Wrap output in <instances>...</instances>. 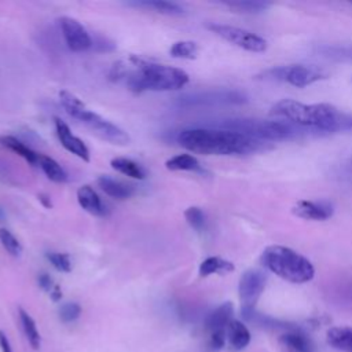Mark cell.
Returning <instances> with one entry per match:
<instances>
[{
  "mask_svg": "<svg viewBox=\"0 0 352 352\" xmlns=\"http://www.w3.org/2000/svg\"><path fill=\"white\" fill-rule=\"evenodd\" d=\"M177 143L188 151L205 155H245L268 148L265 142L248 135L208 128L184 129L177 135Z\"/></svg>",
  "mask_w": 352,
  "mask_h": 352,
  "instance_id": "cell-1",
  "label": "cell"
},
{
  "mask_svg": "<svg viewBox=\"0 0 352 352\" xmlns=\"http://www.w3.org/2000/svg\"><path fill=\"white\" fill-rule=\"evenodd\" d=\"M271 114L316 132L352 131V113H344L329 103L304 104L293 99H282L272 106Z\"/></svg>",
  "mask_w": 352,
  "mask_h": 352,
  "instance_id": "cell-2",
  "label": "cell"
},
{
  "mask_svg": "<svg viewBox=\"0 0 352 352\" xmlns=\"http://www.w3.org/2000/svg\"><path fill=\"white\" fill-rule=\"evenodd\" d=\"M129 63L133 66L132 70L126 69L125 76L126 85L133 92L143 91H176L183 88L188 82V74L173 66L154 63L132 55Z\"/></svg>",
  "mask_w": 352,
  "mask_h": 352,
  "instance_id": "cell-3",
  "label": "cell"
},
{
  "mask_svg": "<svg viewBox=\"0 0 352 352\" xmlns=\"http://www.w3.org/2000/svg\"><path fill=\"white\" fill-rule=\"evenodd\" d=\"M59 100L62 107L70 117L84 124L92 133H95L100 139L118 146L129 144L131 136L128 135V132L88 109L85 103L74 94L63 89L59 92Z\"/></svg>",
  "mask_w": 352,
  "mask_h": 352,
  "instance_id": "cell-4",
  "label": "cell"
},
{
  "mask_svg": "<svg viewBox=\"0 0 352 352\" xmlns=\"http://www.w3.org/2000/svg\"><path fill=\"white\" fill-rule=\"evenodd\" d=\"M260 260L267 270L292 283H305L315 274L308 258L286 246L272 245L265 248Z\"/></svg>",
  "mask_w": 352,
  "mask_h": 352,
  "instance_id": "cell-5",
  "label": "cell"
},
{
  "mask_svg": "<svg viewBox=\"0 0 352 352\" xmlns=\"http://www.w3.org/2000/svg\"><path fill=\"white\" fill-rule=\"evenodd\" d=\"M221 129L239 132L250 138L267 142V140H285L296 138L301 133H307V129L296 125L287 120H258V118H231L220 122ZM316 132V131H315Z\"/></svg>",
  "mask_w": 352,
  "mask_h": 352,
  "instance_id": "cell-6",
  "label": "cell"
},
{
  "mask_svg": "<svg viewBox=\"0 0 352 352\" xmlns=\"http://www.w3.org/2000/svg\"><path fill=\"white\" fill-rule=\"evenodd\" d=\"M264 78L286 81L297 88H304L315 81L327 77V73L316 66L307 65H290V66H279L264 72Z\"/></svg>",
  "mask_w": 352,
  "mask_h": 352,
  "instance_id": "cell-7",
  "label": "cell"
},
{
  "mask_svg": "<svg viewBox=\"0 0 352 352\" xmlns=\"http://www.w3.org/2000/svg\"><path fill=\"white\" fill-rule=\"evenodd\" d=\"M208 29L216 33L217 36L223 37L224 40L230 41L231 44L239 48H243L246 51L263 52L267 50V41L263 37L249 30L230 26V25H221V23H209Z\"/></svg>",
  "mask_w": 352,
  "mask_h": 352,
  "instance_id": "cell-8",
  "label": "cell"
},
{
  "mask_svg": "<svg viewBox=\"0 0 352 352\" xmlns=\"http://www.w3.org/2000/svg\"><path fill=\"white\" fill-rule=\"evenodd\" d=\"M180 106L184 107H201V106H212V104H241L246 102L245 94L239 91L231 89H217V91H206L198 94H190L180 98Z\"/></svg>",
  "mask_w": 352,
  "mask_h": 352,
  "instance_id": "cell-9",
  "label": "cell"
},
{
  "mask_svg": "<svg viewBox=\"0 0 352 352\" xmlns=\"http://www.w3.org/2000/svg\"><path fill=\"white\" fill-rule=\"evenodd\" d=\"M267 276L258 270H249L243 272L239 279V298L242 304V315L254 311V305L265 287Z\"/></svg>",
  "mask_w": 352,
  "mask_h": 352,
  "instance_id": "cell-10",
  "label": "cell"
},
{
  "mask_svg": "<svg viewBox=\"0 0 352 352\" xmlns=\"http://www.w3.org/2000/svg\"><path fill=\"white\" fill-rule=\"evenodd\" d=\"M62 34L69 50L82 52L92 47V38L87 29L72 16H62L59 19Z\"/></svg>",
  "mask_w": 352,
  "mask_h": 352,
  "instance_id": "cell-11",
  "label": "cell"
},
{
  "mask_svg": "<svg viewBox=\"0 0 352 352\" xmlns=\"http://www.w3.org/2000/svg\"><path fill=\"white\" fill-rule=\"evenodd\" d=\"M55 131H56V136H58L60 144L69 153L74 154L76 157H78L80 160H82L85 162L89 161V150H88L87 144L72 132V129L63 120H60L58 117H55Z\"/></svg>",
  "mask_w": 352,
  "mask_h": 352,
  "instance_id": "cell-12",
  "label": "cell"
},
{
  "mask_svg": "<svg viewBox=\"0 0 352 352\" xmlns=\"http://www.w3.org/2000/svg\"><path fill=\"white\" fill-rule=\"evenodd\" d=\"M293 213L301 219L307 220H326L333 214V208L327 202H314L301 199L293 206Z\"/></svg>",
  "mask_w": 352,
  "mask_h": 352,
  "instance_id": "cell-13",
  "label": "cell"
},
{
  "mask_svg": "<svg viewBox=\"0 0 352 352\" xmlns=\"http://www.w3.org/2000/svg\"><path fill=\"white\" fill-rule=\"evenodd\" d=\"M232 314H234V305L232 302L227 301L219 305L214 311H212L206 320H205V329L209 333L219 331V330H227V326L232 320Z\"/></svg>",
  "mask_w": 352,
  "mask_h": 352,
  "instance_id": "cell-14",
  "label": "cell"
},
{
  "mask_svg": "<svg viewBox=\"0 0 352 352\" xmlns=\"http://www.w3.org/2000/svg\"><path fill=\"white\" fill-rule=\"evenodd\" d=\"M77 201H78V205L85 212L91 213L94 216H104L106 214V208L102 204L99 195L88 184H84L77 190Z\"/></svg>",
  "mask_w": 352,
  "mask_h": 352,
  "instance_id": "cell-15",
  "label": "cell"
},
{
  "mask_svg": "<svg viewBox=\"0 0 352 352\" xmlns=\"http://www.w3.org/2000/svg\"><path fill=\"white\" fill-rule=\"evenodd\" d=\"M98 186L100 187V190L104 194H107L109 197L116 198V199H126V198L132 197L135 192L133 186L124 183L121 180L113 179L110 176H100L98 179Z\"/></svg>",
  "mask_w": 352,
  "mask_h": 352,
  "instance_id": "cell-16",
  "label": "cell"
},
{
  "mask_svg": "<svg viewBox=\"0 0 352 352\" xmlns=\"http://www.w3.org/2000/svg\"><path fill=\"white\" fill-rule=\"evenodd\" d=\"M279 348L282 352H314L311 341L297 331H289L279 337Z\"/></svg>",
  "mask_w": 352,
  "mask_h": 352,
  "instance_id": "cell-17",
  "label": "cell"
},
{
  "mask_svg": "<svg viewBox=\"0 0 352 352\" xmlns=\"http://www.w3.org/2000/svg\"><path fill=\"white\" fill-rule=\"evenodd\" d=\"M227 338L231 349L236 352V351L245 349L249 345L250 333L242 322L232 319L227 326Z\"/></svg>",
  "mask_w": 352,
  "mask_h": 352,
  "instance_id": "cell-18",
  "label": "cell"
},
{
  "mask_svg": "<svg viewBox=\"0 0 352 352\" xmlns=\"http://www.w3.org/2000/svg\"><path fill=\"white\" fill-rule=\"evenodd\" d=\"M327 344L342 352H352V327H331L327 330Z\"/></svg>",
  "mask_w": 352,
  "mask_h": 352,
  "instance_id": "cell-19",
  "label": "cell"
},
{
  "mask_svg": "<svg viewBox=\"0 0 352 352\" xmlns=\"http://www.w3.org/2000/svg\"><path fill=\"white\" fill-rule=\"evenodd\" d=\"M0 143L1 146L10 148L11 151L16 153L18 155H21L23 160H26L29 164H38V155L36 151H33L30 147H28L23 142H21L19 139H16L15 136L11 135H6V136H0Z\"/></svg>",
  "mask_w": 352,
  "mask_h": 352,
  "instance_id": "cell-20",
  "label": "cell"
},
{
  "mask_svg": "<svg viewBox=\"0 0 352 352\" xmlns=\"http://www.w3.org/2000/svg\"><path fill=\"white\" fill-rule=\"evenodd\" d=\"M110 165L113 169H116L117 172L129 176L132 179H138V180H143L146 177V172L144 169L135 161L129 160V158H124V157H117L113 158L110 161Z\"/></svg>",
  "mask_w": 352,
  "mask_h": 352,
  "instance_id": "cell-21",
  "label": "cell"
},
{
  "mask_svg": "<svg viewBox=\"0 0 352 352\" xmlns=\"http://www.w3.org/2000/svg\"><path fill=\"white\" fill-rule=\"evenodd\" d=\"M234 271V264L221 257H208L199 265V275L209 276L212 274H228Z\"/></svg>",
  "mask_w": 352,
  "mask_h": 352,
  "instance_id": "cell-22",
  "label": "cell"
},
{
  "mask_svg": "<svg viewBox=\"0 0 352 352\" xmlns=\"http://www.w3.org/2000/svg\"><path fill=\"white\" fill-rule=\"evenodd\" d=\"M38 165L50 180H52L55 183H63V182L67 180V173L54 158H51L48 155H44V154H40L38 155Z\"/></svg>",
  "mask_w": 352,
  "mask_h": 352,
  "instance_id": "cell-23",
  "label": "cell"
},
{
  "mask_svg": "<svg viewBox=\"0 0 352 352\" xmlns=\"http://www.w3.org/2000/svg\"><path fill=\"white\" fill-rule=\"evenodd\" d=\"M19 320L23 329V333L29 341V344L32 345L33 349H38L40 344H41V338H40V333L37 330L36 322L33 320V318L22 308H19Z\"/></svg>",
  "mask_w": 352,
  "mask_h": 352,
  "instance_id": "cell-24",
  "label": "cell"
},
{
  "mask_svg": "<svg viewBox=\"0 0 352 352\" xmlns=\"http://www.w3.org/2000/svg\"><path fill=\"white\" fill-rule=\"evenodd\" d=\"M168 170H199L198 160L191 154H177L165 162Z\"/></svg>",
  "mask_w": 352,
  "mask_h": 352,
  "instance_id": "cell-25",
  "label": "cell"
},
{
  "mask_svg": "<svg viewBox=\"0 0 352 352\" xmlns=\"http://www.w3.org/2000/svg\"><path fill=\"white\" fill-rule=\"evenodd\" d=\"M136 7H147V8H153L154 11L160 12V14H165V15H182L184 14V8L173 1H160V0H154V1H135L132 3Z\"/></svg>",
  "mask_w": 352,
  "mask_h": 352,
  "instance_id": "cell-26",
  "label": "cell"
},
{
  "mask_svg": "<svg viewBox=\"0 0 352 352\" xmlns=\"http://www.w3.org/2000/svg\"><path fill=\"white\" fill-rule=\"evenodd\" d=\"M169 54L173 58H180V59H194L198 55V45L194 41L190 40H182L176 41L172 44Z\"/></svg>",
  "mask_w": 352,
  "mask_h": 352,
  "instance_id": "cell-27",
  "label": "cell"
},
{
  "mask_svg": "<svg viewBox=\"0 0 352 352\" xmlns=\"http://www.w3.org/2000/svg\"><path fill=\"white\" fill-rule=\"evenodd\" d=\"M226 6L236 12L257 14V12L265 11L271 6V3H267V1H231V3H226Z\"/></svg>",
  "mask_w": 352,
  "mask_h": 352,
  "instance_id": "cell-28",
  "label": "cell"
},
{
  "mask_svg": "<svg viewBox=\"0 0 352 352\" xmlns=\"http://www.w3.org/2000/svg\"><path fill=\"white\" fill-rule=\"evenodd\" d=\"M0 242L3 243L4 249L14 257H19L22 253L21 242L11 234V231L1 228L0 230Z\"/></svg>",
  "mask_w": 352,
  "mask_h": 352,
  "instance_id": "cell-29",
  "label": "cell"
},
{
  "mask_svg": "<svg viewBox=\"0 0 352 352\" xmlns=\"http://www.w3.org/2000/svg\"><path fill=\"white\" fill-rule=\"evenodd\" d=\"M47 260L52 264L54 268H56L60 272H70L72 270V261L69 254L66 253H58V252H48L45 254Z\"/></svg>",
  "mask_w": 352,
  "mask_h": 352,
  "instance_id": "cell-30",
  "label": "cell"
},
{
  "mask_svg": "<svg viewBox=\"0 0 352 352\" xmlns=\"http://www.w3.org/2000/svg\"><path fill=\"white\" fill-rule=\"evenodd\" d=\"M38 285L40 287L47 292L54 301H59L62 298V290L60 287L54 282V279L48 274H40L38 275Z\"/></svg>",
  "mask_w": 352,
  "mask_h": 352,
  "instance_id": "cell-31",
  "label": "cell"
},
{
  "mask_svg": "<svg viewBox=\"0 0 352 352\" xmlns=\"http://www.w3.org/2000/svg\"><path fill=\"white\" fill-rule=\"evenodd\" d=\"M187 223L197 231H201L205 227V213L198 206H190L184 212Z\"/></svg>",
  "mask_w": 352,
  "mask_h": 352,
  "instance_id": "cell-32",
  "label": "cell"
},
{
  "mask_svg": "<svg viewBox=\"0 0 352 352\" xmlns=\"http://www.w3.org/2000/svg\"><path fill=\"white\" fill-rule=\"evenodd\" d=\"M80 314H81V307L77 302H66L59 309V316L65 323L76 320L80 316Z\"/></svg>",
  "mask_w": 352,
  "mask_h": 352,
  "instance_id": "cell-33",
  "label": "cell"
},
{
  "mask_svg": "<svg viewBox=\"0 0 352 352\" xmlns=\"http://www.w3.org/2000/svg\"><path fill=\"white\" fill-rule=\"evenodd\" d=\"M226 337H227V330H219V331L210 333V337H209V346H210V349L212 351L221 349L224 346Z\"/></svg>",
  "mask_w": 352,
  "mask_h": 352,
  "instance_id": "cell-34",
  "label": "cell"
},
{
  "mask_svg": "<svg viewBox=\"0 0 352 352\" xmlns=\"http://www.w3.org/2000/svg\"><path fill=\"white\" fill-rule=\"evenodd\" d=\"M0 349H1V352H12L10 340L6 336V333L1 331V330H0Z\"/></svg>",
  "mask_w": 352,
  "mask_h": 352,
  "instance_id": "cell-35",
  "label": "cell"
},
{
  "mask_svg": "<svg viewBox=\"0 0 352 352\" xmlns=\"http://www.w3.org/2000/svg\"><path fill=\"white\" fill-rule=\"evenodd\" d=\"M38 201L45 206V208H52V202H51V198H50V195L48 194H45V192H41V194H38Z\"/></svg>",
  "mask_w": 352,
  "mask_h": 352,
  "instance_id": "cell-36",
  "label": "cell"
}]
</instances>
